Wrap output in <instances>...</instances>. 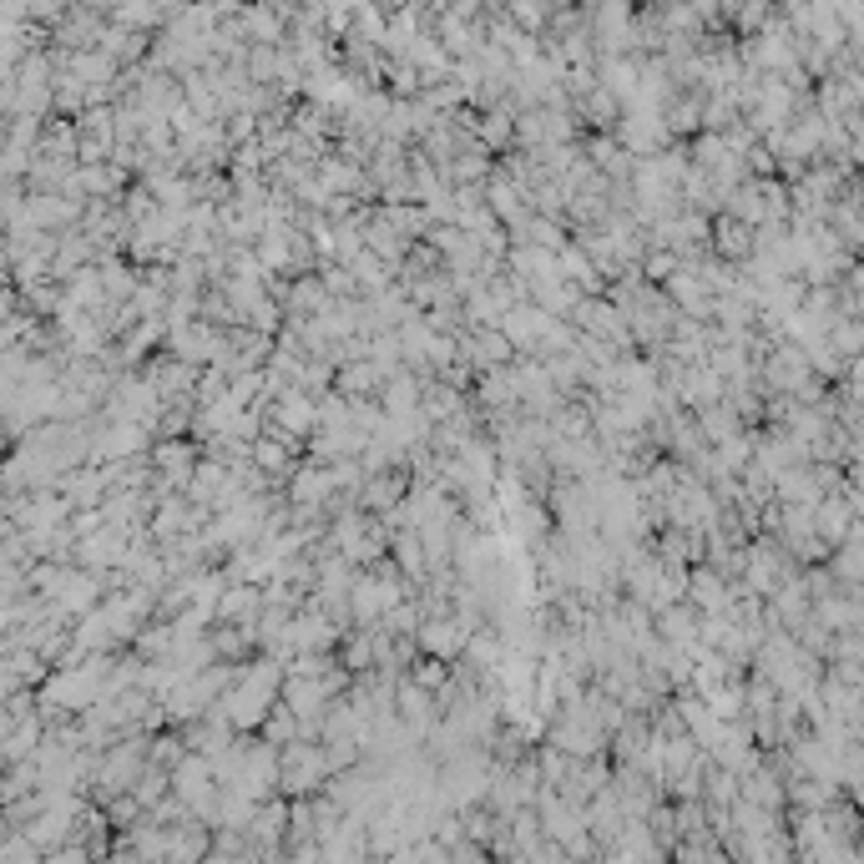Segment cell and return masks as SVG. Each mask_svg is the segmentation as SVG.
Masks as SVG:
<instances>
[{
  "mask_svg": "<svg viewBox=\"0 0 864 864\" xmlns=\"http://www.w3.org/2000/svg\"><path fill=\"white\" fill-rule=\"evenodd\" d=\"M334 779V764H329V749L314 739H293L283 749V794L299 799V794H319L324 783Z\"/></svg>",
  "mask_w": 864,
  "mask_h": 864,
  "instance_id": "1",
  "label": "cell"
},
{
  "mask_svg": "<svg viewBox=\"0 0 864 864\" xmlns=\"http://www.w3.org/2000/svg\"><path fill=\"white\" fill-rule=\"evenodd\" d=\"M713 253H723V258H733V264H749L753 253H758V228L743 223L739 212L713 218Z\"/></svg>",
  "mask_w": 864,
  "mask_h": 864,
  "instance_id": "2",
  "label": "cell"
},
{
  "mask_svg": "<svg viewBox=\"0 0 864 864\" xmlns=\"http://www.w3.org/2000/svg\"><path fill=\"white\" fill-rule=\"evenodd\" d=\"M385 379H390V369L369 354V360H354V364H339V379L334 390L349 394V400H379V390H385Z\"/></svg>",
  "mask_w": 864,
  "mask_h": 864,
  "instance_id": "3",
  "label": "cell"
},
{
  "mask_svg": "<svg viewBox=\"0 0 864 864\" xmlns=\"http://www.w3.org/2000/svg\"><path fill=\"white\" fill-rule=\"evenodd\" d=\"M390 557L400 561V572L410 576V582H425V576H430V557H425V536H419V526H400V531H394Z\"/></svg>",
  "mask_w": 864,
  "mask_h": 864,
  "instance_id": "4",
  "label": "cell"
},
{
  "mask_svg": "<svg viewBox=\"0 0 864 864\" xmlns=\"http://www.w3.org/2000/svg\"><path fill=\"white\" fill-rule=\"evenodd\" d=\"M258 733H264L268 743H279V749H289L293 739H304V718H299V713H293L289 703L279 697V703H273V713L264 718V728H258Z\"/></svg>",
  "mask_w": 864,
  "mask_h": 864,
  "instance_id": "5",
  "label": "cell"
},
{
  "mask_svg": "<svg viewBox=\"0 0 864 864\" xmlns=\"http://www.w3.org/2000/svg\"><path fill=\"white\" fill-rule=\"evenodd\" d=\"M324 182H329L334 193H360V172H354V168H329V172H324Z\"/></svg>",
  "mask_w": 864,
  "mask_h": 864,
  "instance_id": "6",
  "label": "cell"
}]
</instances>
